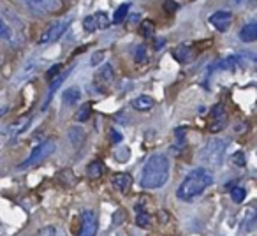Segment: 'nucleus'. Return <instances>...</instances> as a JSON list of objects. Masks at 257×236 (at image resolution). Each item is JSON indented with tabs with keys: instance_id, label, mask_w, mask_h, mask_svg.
I'll return each mask as SVG.
<instances>
[{
	"instance_id": "1",
	"label": "nucleus",
	"mask_w": 257,
	"mask_h": 236,
	"mask_svg": "<svg viewBox=\"0 0 257 236\" xmlns=\"http://www.w3.org/2000/svg\"><path fill=\"white\" fill-rule=\"evenodd\" d=\"M169 171H171V162H169L168 155L154 154L143 166L140 178L141 187L148 190L161 189L169 180Z\"/></svg>"
},
{
	"instance_id": "2",
	"label": "nucleus",
	"mask_w": 257,
	"mask_h": 236,
	"mask_svg": "<svg viewBox=\"0 0 257 236\" xmlns=\"http://www.w3.org/2000/svg\"><path fill=\"white\" fill-rule=\"evenodd\" d=\"M213 183V175L206 168H197L185 176L180 187L176 189V197L182 201H192L194 197L201 196L208 187Z\"/></svg>"
},
{
	"instance_id": "3",
	"label": "nucleus",
	"mask_w": 257,
	"mask_h": 236,
	"mask_svg": "<svg viewBox=\"0 0 257 236\" xmlns=\"http://www.w3.org/2000/svg\"><path fill=\"white\" fill-rule=\"evenodd\" d=\"M225 148H227V141L222 140V138H211L201 150L199 161L204 166H218L224 159Z\"/></svg>"
},
{
	"instance_id": "4",
	"label": "nucleus",
	"mask_w": 257,
	"mask_h": 236,
	"mask_svg": "<svg viewBox=\"0 0 257 236\" xmlns=\"http://www.w3.org/2000/svg\"><path fill=\"white\" fill-rule=\"evenodd\" d=\"M55 148H57V143H55V140H46V141H43V143L36 145V147L32 148V152H30L29 157H27L25 161H23L22 164L18 166V169L34 168V166H37L39 162L46 161V159L55 152Z\"/></svg>"
},
{
	"instance_id": "5",
	"label": "nucleus",
	"mask_w": 257,
	"mask_h": 236,
	"mask_svg": "<svg viewBox=\"0 0 257 236\" xmlns=\"http://www.w3.org/2000/svg\"><path fill=\"white\" fill-rule=\"evenodd\" d=\"M69 25H71V20L55 22L53 25L48 27V29L43 32V36H41V39H39V44L43 46V44H50V43H55L57 39H60V37L65 34V30L69 29Z\"/></svg>"
},
{
	"instance_id": "6",
	"label": "nucleus",
	"mask_w": 257,
	"mask_h": 236,
	"mask_svg": "<svg viewBox=\"0 0 257 236\" xmlns=\"http://www.w3.org/2000/svg\"><path fill=\"white\" fill-rule=\"evenodd\" d=\"M97 217L93 210H85L81 213V225H79L78 236H95L97 234Z\"/></svg>"
},
{
	"instance_id": "7",
	"label": "nucleus",
	"mask_w": 257,
	"mask_h": 236,
	"mask_svg": "<svg viewBox=\"0 0 257 236\" xmlns=\"http://www.w3.org/2000/svg\"><path fill=\"white\" fill-rule=\"evenodd\" d=\"M22 2L37 13H55L60 9V0H22Z\"/></svg>"
},
{
	"instance_id": "8",
	"label": "nucleus",
	"mask_w": 257,
	"mask_h": 236,
	"mask_svg": "<svg viewBox=\"0 0 257 236\" xmlns=\"http://www.w3.org/2000/svg\"><path fill=\"white\" fill-rule=\"evenodd\" d=\"M30 124H32V116H20L16 122H13V124H9V126H6L4 127V136H9V138H16V136H20L22 133H25L27 129L30 127Z\"/></svg>"
},
{
	"instance_id": "9",
	"label": "nucleus",
	"mask_w": 257,
	"mask_h": 236,
	"mask_svg": "<svg viewBox=\"0 0 257 236\" xmlns=\"http://www.w3.org/2000/svg\"><path fill=\"white\" fill-rule=\"evenodd\" d=\"M18 36L22 37V34H18V30H16L15 27L9 25L8 20L6 18L0 20V37H2L6 43H9L11 46H20L22 39H18Z\"/></svg>"
},
{
	"instance_id": "10",
	"label": "nucleus",
	"mask_w": 257,
	"mask_h": 236,
	"mask_svg": "<svg viewBox=\"0 0 257 236\" xmlns=\"http://www.w3.org/2000/svg\"><path fill=\"white\" fill-rule=\"evenodd\" d=\"M114 79V71L109 64H104L95 74V86L99 90H107Z\"/></svg>"
},
{
	"instance_id": "11",
	"label": "nucleus",
	"mask_w": 257,
	"mask_h": 236,
	"mask_svg": "<svg viewBox=\"0 0 257 236\" xmlns=\"http://www.w3.org/2000/svg\"><path fill=\"white\" fill-rule=\"evenodd\" d=\"M210 23L218 30V32H225L232 23L231 11H217L210 16Z\"/></svg>"
},
{
	"instance_id": "12",
	"label": "nucleus",
	"mask_w": 257,
	"mask_h": 236,
	"mask_svg": "<svg viewBox=\"0 0 257 236\" xmlns=\"http://www.w3.org/2000/svg\"><path fill=\"white\" fill-rule=\"evenodd\" d=\"M111 185L120 190V192H128L131 187H133V176L128 175V173H118L111 180Z\"/></svg>"
},
{
	"instance_id": "13",
	"label": "nucleus",
	"mask_w": 257,
	"mask_h": 236,
	"mask_svg": "<svg viewBox=\"0 0 257 236\" xmlns=\"http://www.w3.org/2000/svg\"><path fill=\"white\" fill-rule=\"evenodd\" d=\"M71 71H72V67L71 69H67L65 72H62V74H58L57 78L51 81V85H50V90H48V95H46V102H44V106H43V109H46L48 106H50V102H51V99H53V95H55V92H57L58 88L62 86V83L67 79V76L71 74Z\"/></svg>"
},
{
	"instance_id": "14",
	"label": "nucleus",
	"mask_w": 257,
	"mask_h": 236,
	"mask_svg": "<svg viewBox=\"0 0 257 236\" xmlns=\"http://www.w3.org/2000/svg\"><path fill=\"white\" fill-rule=\"evenodd\" d=\"M239 41L241 43H253L257 41V22H250L239 30Z\"/></svg>"
},
{
	"instance_id": "15",
	"label": "nucleus",
	"mask_w": 257,
	"mask_h": 236,
	"mask_svg": "<svg viewBox=\"0 0 257 236\" xmlns=\"http://www.w3.org/2000/svg\"><path fill=\"white\" fill-rule=\"evenodd\" d=\"M62 100H64L65 106H76L81 100V90L78 86H69L62 95Z\"/></svg>"
},
{
	"instance_id": "16",
	"label": "nucleus",
	"mask_w": 257,
	"mask_h": 236,
	"mask_svg": "<svg viewBox=\"0 0 257 236\" xmlns=\"http://www.w3.org/2000/svg\"><path fill=\"white\" fill-rule=\"evenodd\" d=\"M155 106V100L150 95H140L133 100V107L138 111H150Z\"/></svg>"
},
{
	"instance_id": "17",
	"label": "nucleus",
	"mask_w": 257,
	"mask_h": 236,
	"mask_svg": "<svg viewBox=\"0 0 257 236\" xmlns=\"http://www.w3.org/2000/svg\"><path fill=\"white\" fill-rule=\"evenodd\" d=\"M238 65H245L250 69H257V55L248 53V51H243L238 55Z\"/></svg>"
},
{
	"instance_id": "18",
	"label": "nucleus",
	"mask_w": 257,
	"mask_h": 236,
	"mask_svg": "<svg viewBox=\"0 0 257 236\" xmlns=\"http://www.w3.org/2000/svg\"><path fill=\"white\" fill-rule=\"evenodd\" d=\"M152 222V217L148 211H145V208L141 204H136V224L140 227H148Z\"/></svg>"
},
{
	"instance_id": "19",
	"label": "nucleus",
	"mask_w": 257,
	"mask_h": 236,
	"mask_svg": "<svg viewBox=\"0 0 257 236\" xmlns=\"http://www.w3.org/2000/svg\"><path fill=\"white\" fill-rule=\"evenodd\" d=\"M90 114H92V102H85L78 111H76L74 120L78 124H83V122H86V120H88Z\"/></svg>"
},
{
	"instance_id": "20",
	"label": "nucleus",
	"mask_w": 257,
	"mask_h": 236,
	"mask_svg": "<svg viewBox=\"0 0 257 236\" xmlns=\"http://www.w3.org/2000/svg\"><path fill=\"white\" fill-rule=\"evenodd\" d=\"M86 173H88L90 178H100L104 173V164L102 161H92L86 168Z\"/></svg>"
},
{
	"instance_id": "21",
	"label": "nucleus",
	"mask_w": 257,
	"mask_h": 236,
	"mask_svg": "<svg viewBox=\"0 0 257 236\" xmlns=\"http://www.w3.org/2000/svg\"><path fill=\"white\" fill-rule=\"evenodd\" d=\"M173 55H175V58L180 62V64H187V62L192 58V51H190L189 46H178Z\"/></svg>"
},
{
	"instance_id": "22",
	"label": "nucleus",
	"mask_w": 257,
	"mask_h": 236,
	"mask_svg": "<svg viewBox=\"0 0 257 236\" xmlns=\"http://www.w3.org/2000/svg\"><path fill=\"white\" fill-rule=\"evenodd\" d=\"M128 9H131V4H121L120 8L114 11V15H113V23H114V25H120L123 20H127Z\"/></svg>"
},
{
	"instance_id": "23",
	"label": "nucleus",
	"mask_w": 257,
	"mask_h": 236,
	"mask_svg": "<svg viewBox=\"0 0 257 236\" xmlns=\"http://www.w3.org/2000/svg\"><path fill=\"white\" fill-rule=\"evenodd\" d=\"M140 32L143 34L145 39H150V37H154L155 34V25L152 20H143L141 22V27H140Z\"/></svg>"
},
{
	"instance_id": "24",
	"label": "nucleus",
	"mask_w": 257,
	"mask_h": 236,
	"mask_svg": "<svg viewBox=\"0 0 257 236\" xmlns=\"http://www.w3.org/2000/svg\"><path fill=\"white\" fill-rule=\"evenodd\" d=\"M83 29H85V32H95L97 29H100L99 22H97V18H95V15L86 16V18L83 20Z\"/></svg>"
},
{
	"instance_id": "25",
	"label": "nucleus",
	"mask_w": 257,
	"mask_h": 236,
	"mask_svg": "<svg viewBox=\"0 0 257 236\" xmlns=\"http://www.w3.org/2000/svg\"><path fill=\"white\" fill-rule=\"evenodd\" d=\"M134 60L138 62V64H147L148 62V53H147V48L141 44V46H136V50H134Z\"/></svg>"
},
{
	"instance_id": "26",
	"label": "nucleus",
	"mask_w": 257,
	"mask_h": 236,
	"mask_svg": "<svg viewBox=\"0 0 257 236\" xmlns=\"http://www.w3.org/2000/svg\"><path fill=\"white\" fill-rule=\"evenodd\" d=\"M245 196H246V190L243 189V187H232L231 189V199L234 201V203H243L245 201Z\"/></svg>"
},
{
	"instance_id": "27",
	"label": "nucleus",
	"mask_w": 257,
	"mask_h": 236,
	"mask_svg": "<svg viewBox=\"0 0 257 236\" xmlns=\"http://www.w3.org/2000/svg\"><path fill=\"white\" fill-rule=\"evenodd\" d=\"M211 116L213 120H220V122H225V109L222 104H215L213 109H211Z\"/></svg>"
},
{
	"instance_id": "28",
	"label": "nucleus",
	"mask_w": 257,
	"mask_h": 236,
	"mask_svg": "<svg viewBox=\"0 0 257 236\" xmlns=\"http://www.w3.org/2000/svg\"><path fill=\"white\" fill-rule=\"evenodd\" d=\"M69 138L72 140V143L78 147L79 143H81V140L85 138V134H83V131L81 129H71L69 131Z\"/></svg>"
},
{
	"instance_id": "29",
	"label": "nucleus",
	"mask_w": 257,
	"mask_h": 236,
	"mask_svg": "<svg viewBox=\"0 0 257 236\" xmlns=\"http://www.w3.org/2000/svg\"><path fill=\"white\" fill-rule=\"evenodd\" d=\"M95 18H97V22H99V27L100 29H106L107 25H109V18H107V15L106 13H95Z\"/></svg>"
},
{
	"instance_id": "30",
	"label": "nucleus",
	"mask_w": 257,
	"mask_h": 236,
	"mask_svg": "<svg viewBox=\"0 0 257 236\" xmlns=\"http://www.w3.org/2000/svg\"><path fill=\"white\" fill-rule=\"evenodd\" d=\"M178 8H180V6L176 4L175 0H166V2H164V11L166 13H176V11H178Z\"/></svg>"
},
{
	"instance_id": "31",
	"label": "nucleus",
	"mask_w": 257,
	"mask_h": 236,
	"mask_svg": "<svg viewBox=\"0 0 257 236\" xmlns=\"http://www.w3.org/2000/svg\"><path fill=\"white\" fill-rule=\"evenodd\" d=\"M232 162H234L236 166H245L246 164V161H245V154L243 152H238V154H234L232 155Z\"/></svg>"
},
{
	"instance_id": "32",
	"label": "nucleus",
	"mask_w": 257,
	"mask_h": 236,
	"mask_svg": "<svg viewBox=\"0 0 257 236\" xmlns=\"http://www.w3.org/2000/svg\"><path fill=\"white\" fill-rule=\"evenodd\" d=\"M37 236H57V229H55L53 225H46V227L41 229Z\"/></svg>"
},
{
	"instance_id": "33",
	"label": "nucleus",
	"mask_w": 257,
	"mask_h": 236,
	"mask_svg": "<svg viewBox=\"0 0 257 236\" xmlns=\"http://www.w3.org/2000/svg\"><path fill=\"white\" fill-rule=\"evenodd\" d=\"M58 74H60V65H58V64L51 65V69L46 72V76H48L50 79H55V76H58Z\"/></svg>"
},
{
	"instance_id": "34",
	"label": "nucleus",
	"mask_w": 257,
	"mask_h": 236,
	"mask_svg": "<svg viewBox=\"0 0 257 236\" xmlns=\"http://www.w3.org/2000/svg\"><path fill=\"white\" fill-rule=\"evenodd\" d=\"M111 141H113V143H120L121 134L118 133V131H111Z\"/></svg>"
},
{
	"instance_id": "35",
	"label": "nucleus",
	"mask_w": 257,
	"mask_h": 236,
	"mask_svg": "<svg viewBox=\"0 0 257 236\" xmlns=\"http://www.w3.org/2000/svg\"><path fill=\"white\" fill-rule=\"evenodd\" d=\"M102 57H104V53H95V55L92 57V64H93V65H97V64H99L97 60H102Z\"/></svg>"
},
{
	"instance_id": "36",
	"label": "nucleus",
	"mask_w": 257,
	"mask_h": 236,
	"mask_svg": "<svg viewBox=\"0 0 257 236\" xmlns=\"http://www.w3.org/2000/svg\"><path fill=\"white\" fill-rule=\"evenodd\" d=\"M252 2H253V4H255V2H257V0H252Z\"/></svg>"
},
{
	"instance_id": "37",
	"label": "nucleus",
	"mask_w": 257,
	"mask_h": 236,
	"mask_svg": "<svg viewBox=\"0 0 257 236\" xmlns=\"http://www.w3.org/2000/svg\"><path fill=\"white\" fill-rule=\"evenodd\" d=\"M236 2H241V0H236Z\"/></svg>"
}]
</instances>
